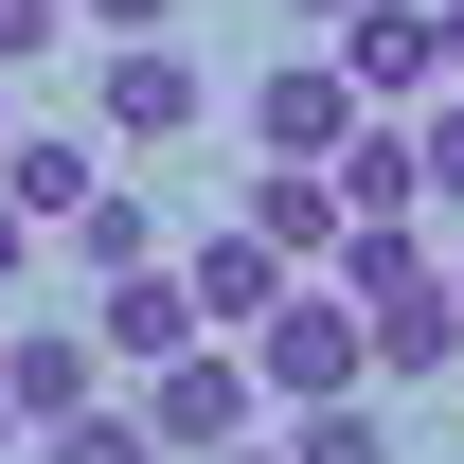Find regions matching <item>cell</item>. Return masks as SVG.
<instances>
[{
    "mask_svg": "<svg viewBox=\"0 0 464 464\" xmlns=\"http://www.w3.org/2000/svg\"><path fill=\"white\" fill-rule=\"evenodd\" d=\"M90 340L125 357V375H161L179 340H215V322H197V286H179V268H108V304H90Z\"/></svg>",
    "mask_w": 464,
    "mask_h": 464,
    "instance_id": "52a82bcc",
    "label": "cell"
},
{
    "mask_svg": "<svg viewBox=\"0 0 464 464\" xmlns=\"http://www.w3.org/2000/svg\"><path fill=\"white\" fill-rule=\"evenodd\" d=\"M215 464H250V447H215ZM268 464H286V447H268Z\"/></svg>",
    "mask_w": 464,
    "mask_h": 464,
    "instance_id": "603a6c76",
    "label": "cell"
},
{
    "mask_svg": "<svg viewBox=\"0 0 464 464\" xmlns=\"http://www.w3.org/2000/svg\"><path fill=\"white\" fill-rule=\"evenodd\" d=\"M54 36H72V0H0V72H36Z\"/></svg>",
    "mask_w": 464,
    "mask_h": 464,
    "instance_id": "2e32d148",
    "label": "cell"
},
{
    "mask_svg": "<svg viewBox=\"0 0 464 464\" xmlns=\"http://www.w3.org/2000/svg\"><path fill=\"white\" fill-rule=\"evenodd\" d=\"M18 464H161V429L90 393V411H72V429H36V447H18Z\"/></svg>",
    "mask_w": 464,
    "mask_h": 464,
    "instance_id": "9a60e30c",
    "label": "cell"
},
{
    "mask_svg": "<svg viewBox=\"0 0 464 464\" xmlns=\"http://www.w3.org/2000/svg\"><path fill=\"white\" fill-rule=\"evenodd\" d=\"M90 36H179V0H72Z\"/></svg>",
    "mask_w": 464,
    "mask_h": 464,
    "instance_id": "ac0fdd59",
    "label": "cell"
},
{
    "mask_svg": "<svg viewBox=\"0 0 464 464\" xmlns=\"http://www.w3.org/2000/svg\"><path fill=\"white\" fill-rule=\"evenodd\" d=\"M250 232H268V250H286V268H322V250H340V179H322V161H268V179H250Z\"/></svg>",
    "mask_w": 464,
    "mask_h": 464,
    "instance_id": "9c48e42d",
    "label": "cell"
},
{
    "mask_svg": "<svg viewBox=\"0 0 464 464\" xmlns=\"http://www.w3.org/2000/svg\"><path fill=\"white\" fill-rule=\"evenodd\" d=\"M250 411H268V375L232 340H179L161 375H143V429H161V464H215V447H250Z\"/></svg>",
    "mask_w": 464,
    "mask_h": 464,
    "instance_id": "7a4b0ae2",
    "label": "cell"
},
{
    "mask_svg": "<svg viewBox=\"0 0 464 464\" xmlns=\"http://www.w3.org/2000/svg\"><path fill=\"white\" fill-rule=\"evenodd\" d=\"M447 90H464V0H447Z\"/></svg>",
    "mask_w": 464,
    "mask_h": 464,
    "instance_id": "7402d4cb",
    "label": "cell"
},
{
    "mask_svg": "<svg viewBox=\"0 0 464 464\" xmlns=\"http://www.w3.org/2000/svg\"><path fill=\"white\" fill-rule=\"evenodd\" d=\"M250 143H268V161H340L357 143V72L340 54H286L268 90H250Z\"/></svg>",
    "mask_w": 464,
    "mask_h": 464,
    "instance_id": "5b68a950",
    "label": "cell"
},
{
    "mask_svg": "<svg viewBox=\"0 0 464 464\" xmlns=\"http://www.w3.org/2000/svg\"><path fill=\"white\" fill-rule=\"evenodd\" d=\"M322 179H340V215H357V232H375V215H429V143H411V125H357Z\"/></svg>",
    "mask_w": 464,
    "mask_h": 464,
    "instance_id": "30bf717a",
    "label": "cell"
},
{
    "mask_svg": "<svg viewBox=\"0 0 464 464\" xmlns=\"http://www.w3.org/2000/svg\"><path fill=\"white\" fill-rule=\"evenodd\" d=\"M322 54L357 72V108H393V90H429V72H447V0H357Z\"/></svg>",
    "mask_w": 464,
    "mask_h": 464,
    "instance_id": "277c9868",
    "label": "cell"
},
{
    "mask_svg": "<svg viewBox=\"0 0 464 464\" xmlns=\"http://www.w3.org/2000/svg\"><path fill=\"white\" fill-rule=\"evenodd\" d=\"M90 125H108V143H197V54H179V36H108Z\"/></svg>",
    "mask_w": 464,
    "mask_h": 464,
    "instance_id": "3957f363",
    "label": "cell"
},
{
    "mask_svg": "<svg viewBox=\"0 0 464 464\" xmlns=\"http://www.w3.org/2000/svg\"><path fill=\"white\" fill-rule=\"evenodd\" d=\"M447 286H464V250H447Z\"/></svg>",
    "mask_w": 464,
    "mask_h": 464,
    "instance_id": "cb8c5ba5",
    "label": "cell"
},
{
    "mask_svg": "<svg viewBox=\"0 0 464 464\" xmlns=\"http://www.w3.org/2000/svg\"><path fill=\"white\" fill-rule=\"evenodd\" d=\"M286 464H393V411H375V393H322V411H286Z\"/></svg>",
    "mask_w": 464,
    "mask_h": 464,
    "instance_id": "5bb4252c",
    "label": "cell"
},
{
    "mask_svg": "<svg viewBox=\"0 0 464 464\" xmlns=\"http://www.w3.org/2000/svg\"><path fill=\"white\" fill-rule=\"evenodd\" d=\"M286 18H322V36H340V18H357V0H286Z\"/></svg>",
    "mask_w": 464,
    "mask_h": 464,
    "instance_id": "ffe728a7",
    "label": "cell"
},
{
    "mask_svg": "<svg viewBox=\"0 0 464 464\" xmlns=\"http://www.w3.org/2000/svg\"><path fill=\"white\" fill-rule=\"evenodd\" d=\"M411 143H429V197H464V90H447L429 125H411Z\"/></svg>",
    "mask_w": 464,
    "mask_h": 464,
    "instance_id": "e0dca14e",
    "label": "cell"
},
{
    "mask_svg": "<svg viewBox=\"0 0 464 464\" xmlns=\"http://www.w3.org/2000/svg\"><path fill=\"white\" fill-rule=\"evenodd\" d=\"M90 179H108V161H90L72 125H36V143H0V197H18L36 232H72V197H90Z\"/></svg>",
    "mask_w": 464,
    "mask_h": 464,
    "instance_id": "7c38bea8",
    "label": "cell"
},
{
    "mask_svg": "<svg viewBox=\"0 0 464 464\" xmlns=\"http://www.w3.org/2000/svg\"><path fill=\"white\" fill-rule=\"evenodd\" d=\"M18 447H36V429H18V393H0V464H18Z\"/></svg>",
    "mask_w": 464,
    "mask_h": 464,
    "instance_id": "44dd1931",
    "label": "cell"
},
{
    "mask_svg": "<svg viewBox=\"0 0 464 464\" xmlns=\"http://www.w3.org/2000/svg\"><path fill=\"white\" fill-rule=\"evenodd\" d=\"M179 286H197V322H268V304H286L304 268H286V250H268L250 215H215V232H197V268H179Z\"/></svg>",
    "mask_w": 464,
    "mask_h": 464,
    "instance_id": "ba28073f",
    "label": "cell"
},
{
    "mask_svg": "<svg viewBox=\"0 0 464 464\" xmlns=\"http://www.w3.org/2000/svg\"><path fill=\"white\" fill-rule=\"evenodd\" d=\"M90 375H108V340H90V322H0V393H18V429H72V411H90Z\"/></svg>",
    "mask_w": 464,
    "mask_h": 464,
    "instance_id": "8992f818",
    "label": "cell"
},
{
    "mask_svg": "<svg viewBox=\"0 0 464 464\" xmlns=\"http://www.w3.org/2000/svg\"><path fill=\"white\" fill-rule=\"evenodd\" d=\"M72 268H90V286H108V268H161V215H143L125 179H90V197H72Z\"/></svg>",
    "mask_w": 464,
    "mask_h": 464,
    "instance_id": "4fadbf2b",
    "label": "cell"
},
{
    "mask_svg": "<svg viewBox=\"0 0 464 464\" xmlns=\"http://www.w3.org/2000/svg\"><path fill=\"white\" fill-rule=\"evenodd\" d=\"M375 375H393V393L464 375V286H411V304H375Z\"/></svg>",
    "mask_w": 464,
    "mask_h": 464,
    "instance_id": "8fae6325",
    "label": "cell"
},
{
    "mask_svg": "<svg viewBox=\"0 0 464 464\" xmlns=\"http://www.w3.org/2000/svg\"><path fill=\"white\" fill-rule=\"evenodd\" d=\"M36 286V215H18V197H0V304Z\"/></svg>",
    "mask_w": 464,
    "mask_h": 464,
    "instance_id": "d6986e66",
    "label": "cell"
},
{
    "mask_svg": "<svg viewBox=\"0 0 464 464\" xmlns=\"http://www.w3.org/2000/svg\"><path fill=\"white\" fill-rule=\"evenodd\" d=\"M250 375H268V393H286V411H322V393H357V375H375V322H357V286H286V304H268V322H250Z\"/></svg>",
    "mask_w": 464,
    "mask_h": 464,
    "instance_id": "6da1fadb",
    "label": "cell"
}]
</instances>
